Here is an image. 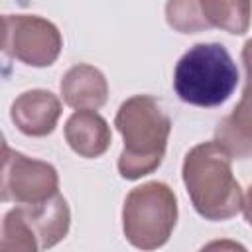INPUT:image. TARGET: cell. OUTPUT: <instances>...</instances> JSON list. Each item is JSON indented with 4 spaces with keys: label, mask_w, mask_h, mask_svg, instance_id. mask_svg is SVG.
Returning a JSON list of instances; mask_svg holds the SVG:
<instances>
[{
    "label": "cell",
    "mask_w": 252,
    "mask_h": 252,
    "mask_svg": "<svg viewBox=\"0 0 252 252\" xmlns=\"http://www.w3.org/2000/svg\"><path fill=\"white\" fill-rule=\"evenodd\" d=\"M63 102L75 110L96 112L108 98V83L100 69L79 63L65 71L59 83Z\"/></svg>",
    "instance_id": "8"
},
{
    "label": "cell",
    "mask_w": 252,
    "mask_h": 252,
    "mask_svg": "<svg viewBox=\"0 0 252 252\" xmlns=\"http://www.w3.org/2000/svg\"><path fill=\"white\" fill-rule=\"evenodd\" d=\"M65 140L79 158L94 159L110 148L112 132L98 112L75 110L65 122Z\"/></svg>",
    "instance_id": "9"
},
{
    "label": "cell",
    "mask_w": 252,
    "mask_h": 252,
    "mask_svg": "<svg viewBox=\"0 0 252 252\" xmlns=\"http://www.w3.org/2000/svg\"><path fill=\"white\" fill-rule=\"evenodd\" d=\"M165 20L179 33H197L209 30L199 0H175L165 4Z\"/></svg>",
    "instance_id": "14"
},
{
    "label": "cell",
    "mask_w": 252,
    "mask_h": 252,
    "mask_svg": "<svg viewBox=\"0 0 252 252\" xmlns=\"http://www.w3.org/2000/svg\"><path fill=\"white\" fill-rule=\"evenodd\" d=\"M114 126L124 140L118 173L128 181L154 173L163 161L171 132V118L161 102L152 94H134L116 110Z\"/></svg>",
    "instance_id": "1"
},
{
    "label": "cell",
    "mask_w": 252,
    "mask_h": 252,
    "mask_svg": "<svg viewBox=\"0 0 252 252\" xmlns=\"http://www.w3.org/2000/svg\"><path fill=\"white\" fill-rule=\"evenodd\" d=\"M0 252H41L39 240L20 207L0 219Z\"/></svg>",
    "instance_id": "13"
},
{
    "label": "cell",
    "mask_w": 252,
    "mask_h": 252,
    "mask_svg": "<svg viewBox=\"0 0 252 252\" xmlns=\"http://www.w3.org/2000/svg\"><path fill=\"white\" fill-rule=\"evenodd\" d=\"M63 49V37L57 26L33 14L6 16L4 51L30 67H49Z\"/></svg>",
    "instance_id": "5"
},
{
    "label": "cell",
    "mask_w": 252,
    "mask_h": 252,
    "mask_svg": "<svg viewBox=\"0 0 252 252\" xmlns=\"http://www.w3.org/2000/svg\"><path fill=\"white\" fill-rule=\"evenodd\" d=\"M20 211L30 220L37 240L39 248L49 250L55 244H59L71 226V211L61 193H55L53 197L35 203V205H20Z\"/></svg>",
    "instance_id": "10"
},
{
    "label": "cell",
    "mask_w": 252,
    "mask_h": 252,
    "mask_svg": "<svg viewBox=\"0 0 252 252\" xmlns=\"http://www.w3.org/2000/svg\"><path fill=\"white\" fill-rule=\"evenodd\" d=\"M8 156H10V146H8L6 138H4V134L0 132V167L4 165V161H6Z\"/></svg>",
    "instance_id": "16"
},
{
    "label": "cell",
    "mask_w": 252,
    "mask_h": 252,
    "mask_svg": "<svg viewBox=\"0 0 252 252\" xmlns=\"http://www.w3.org/2000/svg\"><path fill=\"white\" fill-rule=\"evenodd\" d=\"M177 222V197L163 181H148L124 199L122 230L126 240L144 252L167 244Z\"/></svg>",
    "instance_id": "4"
},
{
    "label": "cell",
    "mask_w": 252,
    "mask_h": 252,
    "mask_svg": "<svg viewBox=\"0 0 252 252\" xmlns=\"http://www.w3.org/2000/svg\"><path fill=\"white\" fill-rule=\"evenodd\" d=\"M238 81V67L222 43H195L173 69L175 94L183 102L203 108L226 102Z\"/></svg>",
    "instance_id": "3"
},
{
    "label": "cell",
    "mask_w": 252,
    "mask_h": 252,
    "mask_svg": "<svg viewBox=\"0 0 252 252\" xmlns=\"http://www.w3.org/2000/svg\"><path fill=\"white\" fill-rule=\"evenodd\" d=\"M6 43V18L0 16V49H4Z\"/></svg>",
    "instance_id": "17"
},
{
    "label": "cell",
    "mask_w": 252,
    "mask_h": 252,
    "mask_svg": "<svg viewBox=\"0 0 252 252\" xmlns=\"http://www.w3.org/2000/svg\"><path fill=\"white\" fill-rule=\"evenodd\" d=\"M219 148L230 159H246L252 154V134H250V104H248V91H244L242 100L232 108L228 116H224L217 130L215 140Z\"/></svg>",
    "instance_id": "11"
},
{
    "label": "cell",
    "mask_w": 252,
    "mask_h": 252,
    "mask_svg": "<svg viewBox=\"0 0 252 252\" xmlns=\"http://www.w3.org/2000/svg\"><path fill=\"white\" fill-rule=\"evenodd\" d=\"M199 252H248L246 246H242L240 242L236 240H230V238H217V240H211L207 242L205 246H201Z\"/></svg>",
    "instance_id": "15"
},
{
    "label": "cell",
    "mask_w": 252,
    "mask_h": 252,
    "mask_svg": "<svg viewBox=\"0 0 252 252\" xmlns=\"http://www.w3.org/2000/svg\"><path fill=\"white\" fill-rule=\"evenodd\" d=\"M209 28H220L228 33L242 35L250 26V4L228 0H199Z\"/></svg>",
    "instance_id": "12"
},
{
    "label": "cell",
    "mask_w": 252,
    "mask_h": 252,
    "mask_svg": "<svg viewBox=\"0 0 252 252\" xmlns=\"http://www.w3.org/2000/svg\"><path fill=\"white\" fill-rule=\"evenodd\" d=\"M61 110L63 106L57 94L45 89H32L14 98L10 106V118L22 134L43 138L55 130Z\"/></svg>",
    "instance_id": "7"
},
{
    "label": "cell",
    "mask_w": 252,
    "mask_h": 252,
    "mask_svg": "<svg viewBox=\"0 0 252 252\" xmlns=\"http://www.w3.org/2000/svg\"><path fill=\"white\" fill-rule=\"evenodd\" d=\"M230 161L215 142H201L183 158L181 177L187 195L193 209L207 220H228L246 209V195Z\"/></svg>",
    "instance_id": "2"
},
{
    "label": "cell",
    "mask_w": 252,
    "mask_h": 252,
    "mask_svg": "<svg viewBox=\"0 0 252 252\" xmlns=\"http://www.w3.org/2000/svg\"><path fill=\"white\" fill-rule=\"evenodd\" d=\"M59 193L57 169L41 159L28 158L10 150L0 167V201L20 205H35Z\"/></svg>",
    "instance_id": "6"
}]
</instances>
